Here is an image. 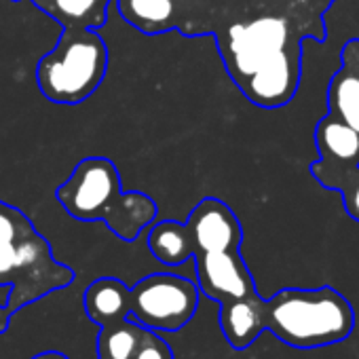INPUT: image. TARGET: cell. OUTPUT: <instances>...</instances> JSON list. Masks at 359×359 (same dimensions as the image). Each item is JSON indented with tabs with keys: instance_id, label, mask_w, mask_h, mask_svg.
I'll return each mask as SVG.
<instances>
[{
	"instance_id": "6da1fadb",
	"label": "cell",
	"mask_w": 359,
	"mask_h": 359,
	"mask_svg": "<svg viewBox=\"0 0 359 359\" xmlns=\"http://www.w3.org/2000/svg\"><path fill=\"white\" fill-rule=\"evenodd\" d=\"M144 34H212L226 74L258 108L287 106L302 79V45L325 43L336 0H114Z\"/></svg>"
},
{
	"instance_id": "7a4b0ae2",
	"label": "cell",
	"mask_w": 359,
	"mask_h": 359,
	"mask_svg": "<svg viewBox=\"0 0 359 359\" xmlns=\"http://www.w3.org/2000/svg\"><path fill=\"white\" fill-rule=\"evenodd\" d=\"M74 281V271L53 258L49 241L30 218L0 199V287H9L0 304V334L9 330L11 317Z\"/></svg>"
},
{
	"instance_id": "3957f363",
	"label": "cell",
	"mask_w": 359,
	"mask_h": 359,
	"mask_svg": "<svg viewBox=\"0 0 359 359\" xmlns=\"http://www.w3.org/2000/svg\"><path fill=\"white\" fill-rule=\"evenodd\" d=\"M66 214L81 222L102 220L121 241H135L158 218L156 201L140 191H123L116 165L106 156H85L55 191Z\"/></svg>"
},
{
	"instance_id": "277c9868",
	"label": "cell",
	"mask_w": 359,
	"mask_h": 359,
	"mask_svg": "<svg viewBox=\"0 0 359 359\" xmlns=\"http://www.w3.org/2000/svg\"><path fill=\"white\" fill-rule=\"evenodd\" d=\"M262 321L281 342L294 348H319L340 342L355 327L351 302L334 287H285L262 302Z\"/></svg>"
},
{
	"instance_id": "5b68a950",
	"label": "cell",
	"mask_w": 359,
	"mask_h": 359,
	"mask_svg": "<svg viewBox=\"0 0 359 359\" xmlns=\"http://www.w3.org/2000/svg\"><path fill=\"white\" fill-rule=\"evenodd\" d=\"M108 70V47L97 30L62 28L55 47L36 64L41 93L57 106H79L91 97Z\"/></svg>"
},
{
	"instance_id": "8992f818",
	"label": "cell",
	"mask_w": 359,
	"mask_h": 359,
	"mask_svg": "<svg viewBox=\"0 0 359 359\" xmlns=\"http://www.w3.org/2000/svg\"><path fill=\"white\" fill-rule=\"evenodd\" d=\"M201 292L195 281L154 273L129 287V319L148 330L177 332L197 313Z\"/></svg>"
},
{
	"instance_id": "52a82bcc",
	"label": "cell",
	"mask_w": 359,
	"mask_h": 359,
	"mask_svg": "<svg viewBox=\"0 0 359 359\" xmlns=\"http://www.w3.org/2000/svg\"><path fill=\"white\" fill-rule=\"evenodd\" d=\"M191 260H195L197 287L205 298L224 304L258 294L241 250L201 252Z\"/></svg>"
},
{
	"instance_id": "ba28073f",
	"label": "cell",
	"mask_w": 359,
	"mask_h": 359,
	"mask_svg": "<svg viewBox=\"0 0 359 359\" xmlns=\"http://www.w3.org/2000/svg\"><path fill=\"white\" fill-rule=\"evenodd\" d=\"M193 256L201 252H222L241 250L243 229L235 212L216 197L201 199L184 222Z\"/></svg>"
},
{
	"instance_id": "9c48e42d",
	"label": "cell",
	"mask_w": 359,
	"mask_h": 359,
	"mask_svg": "<svg viewBox=\"0 0 359 359\" xmlns=\"http://www.w3.org/2000/svg\"><path fill=\"white\" fill-rule=\"evenodd\" d=\"M327 114L359 133V39H348L340 49V68L327 85Z\"/></svg>"
},
{
	"instance_id": "30bf717a",
	"label": "cell",
	"mask_w": 359,
	"mask_h": 359,
	"mask_svg": "<svg viewBox=\"0 0 359 359\" xmlns=\"http://www.w3.org/2000/svg\"><path fill=\"white\" fill-rule=\"evenodd\" d=\"M262 302L264 298L260 294H254L250 298L220 304V330L235 351H245L264 332Z\"/></svg>"
},
{
	"instance_id": "8fae6325",
	"label": "cell",
	"mask_w": 359,
	"mask_h": 359,
	"mask_svg": "<svg viewBox=\"0 0 359 359\" xmlns=\"http://www.w3.org/2000/svg\"><path fill=\"white\" fill-rule=\"evenodd\" d=\"M83 306L100 327L118 323L129 315V287L116 277H100L85 290Z\"/></svg>"
},
{
	"instance_id": "7c38bea8",
	"label": "cell",
	"mask_w": 359,
	"mask_h": 359,
	"mask_svg": "<svg viewBox=\"0 0 359 359\" xmlns=\"http://www.w3.org/2000/svg\"><path fill=\"white\" fill-rule=\"evenodd\" d=\"M20 3V0H13ZM30 3L55 20L62 28L100 30L108 22V11L114 0H30Z\"/></svg>"
},
{
	"instance_id": "4fadbf2b",
	"label": "cell",
	"mask_w": 359,
	"mask_h": 359,
	"mask_svg": "<svg viewBox=\"0 0 359 359\" xmlns=\"http://www.w3.org/2000/svg\"><path fill=\"white\" fill-rule=\"evenodd\" d=\"M315 146L319 161L336 165L359 163V133L330 114L321 116L315 127Z\"/></svg>"
},
{
	"instance_id": "5bb4252c",
	"label": "cell",
	"mask_w": 359,
	"mask_h": 359,
	"mask_svg": "<svg viewBox=\"0 0 359 359\" xmlns=\"http://www.w3.org/2000/svg\"><path fill=\"white\" fill-rule=\"evenodd\" d=\"M146 241L150 254L167 266H180L193 258L191 237L184 222H175V220L152 222L148 226Z\"/></svg>"
},
{
	"instance_id": "9a60e30c",
	"label": "cell",
	"mask_w": 359,
	"mask_h": 359,
	"mask_svg": "<svg viewBox=\"0 0 359 359\" xmlns=\"http://www.w3.org/2000/svg\"><path fill=\"white\" fill-rule=\"evenodd\" d=\"M311 175L325 191H336L342 197V208L359 222V163L357 165H336L325 161H315L309 167Z\"/></svg>"
},
{
	"instance_id": "2e32d148",
	"label": "cell",
	"mask_w": 359,
	"mask_h": 359,
	"mask_svg": "<svg viewBox=\"0 0 359 359\" xmlns=\"http://www.w3.org/2000/svg\"><path fill=\"white\" fill-rule=\"evenodd\" d=\"M144 332L146 327L140 325L137 321H131L129 317L118 323L100 327L97 348H95L97 359H129Z\"/></svg>"
},
{
	"instance_id": "e0dca14e",
	"label": "cell",
	"mask_w": 359,
	"mask_h": 359,
	"mask_svg": "<svg viewBox=\"0 0 359 359\" xmlns=\"http://www.w3.org/2000/svg\"><path fill=\"white\" fill-rule=\"evenodd\" d=\"M129 359H175L171 346L163 336H158L156 330H148L142 334L137 346L129 355Z\"/></svg>"
},
{
	"instance_id": "ac0fdd59",
	"label": "cell",
	"mask_w": 359,
	"mask_h": 359,
	"mask_svg": "<svg viewBox=\"0 0 359 359\" xmlns=\"http://www.w3.org/2000/svg\"><path fill=\"white\" fill-rule=\"evenodd\" d=\"M30 359H70V357L66 353H62V351H43V353H36Z\"/></svg>"
}]
</instances>
